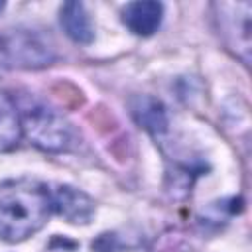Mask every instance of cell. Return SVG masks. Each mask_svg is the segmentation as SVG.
I'll return each mask as SVG.
<instances>
[{
    "mask_svg": "<svg viewBox=\"0 0 252 252\" xmlns=\"http://www.w3.org/2000/svg\"><path fill=\"white\" fill-rule=\"evenodd\" d=\"M20 120L28 140L43 152H67L75 144L73 124L47 104L33 102L24 106Z\"/></svg>",
    "mask_w": 252,
    "mask_h": 252,
    "instance_id": "7a4b0ae2",
    "label": "cell"
},
{
    "mask_svg": "<svg viewBox=\"0 0 252 252\" xmlns=\"http://www.w3.org/2000/svg\"><path fill=\"white\" fill-rule=\"evenodd\" d=\"M120 16L124 26L132 33L148 37L154 32H158L163 18V6L156 0H136V2H128L122 8Z\"/></svg>",
    "mask_w": 252,
    "mask_h": 252,
    "instance_id": "5b68a950",
    "label": "cell"
},
{
    "mask_svg": "<svg viewBox=\"0 0 252 252\" xmlns=\"http://www.w3.org/2000/svg\"><path fill=\"white\" fill-rule=\"evenodd\" d=\"M91 252H148V248L136 236H126L122 232H102L91 242Z\"/></svg>",
    "mask_w": 252,
    "mask_h": 252,
    "instance_id": "9c48e42d",
    "label": "cell"
},
{
    "mask_svg": "<svg viewBox=\"0 0 252 252\" xmlns=\"http://www.w3.org/2000/svg\"><path fill=\"white\" fill-rule=\"evenodd\" d=\"M22 138L20 110L10 94L0 93V152H10Z\"/></svg>",
    "mask_w": 252,
    "mask_h": 252,
    "instance_id": "ba28073f",
    "label": "cell"
},
{
    "mask_svg": "<svg viewBox=\"0 0 252 252\" xmlns=\"http://www.w3.org/2000/svg\"><path fill=\"white\" fill-rule=\"evenodd\" d=\"M0 51L12 65L24 69H39L53 61V49L28 30H14L2 35Z\"/></svg>",
    "mask_w": 252,
    "mask_h": 252,
    "instance_id": "3957f363",
    "label": "cell"
},
{
    "mask_svg": "<svg viewBox=\"0 0 252 252\" xmlns=\"http://www.w3.org/2000/svg\"><path fill=\"white\" fill-rule=\"evenodd\" d=\"M2 8H4V4H2V2H0V10H2Z\"/></svg>",
    "mask_w": 252,
    "mask_h": 252,
    "instance_id": "30bf717a",
    "label": "cell"
},
{
    "mask_svg": "<svg viewBox=\"0 0 252 252\" xmlns=\"http://www.w3.org/2000/svg\"><path fill=\"white\" fill-rule=\"evenodd\" d=\"M59 22L65 33L75 41V43H91L94 37L91 18L81 2H65L59 10Z\"/></svg>",
    "mask_w": 252,
    "mask_h": 252,
    "instance_id": "52a82bcc",
    "label": "cell"
},
{
    "mask_svg": "<svg viewBox=\"0 0 252 252\" xmlns=\"http://www.w3.org/2000/svg\"><path fill=\"white\" fill-rule=\"evenodd\" d=\"M53 211L51 191L32 179L8 181L0 187V238L22 242L43 228Z\"/></svg>",
    "mask_w": 252,
    "mask_h": 252,
    "instance_id": "6da1fadb",
    "label": "cell"
},
{
    "mask_svg": "<svg viewBox=\"0 0 252 252\" xmlns=\"http://www.w3.org/2000/svg\"><path fill=\"white\" fill-rule=\"evenodd\" d=\"M51 205L59 217L71 224H89L94 217V201L71 185H59L51 191Z\"/></svg>",
    "mask_w": 252,
    "mask_h": 252,
    "instance_id": "277c9868",
    "label": "cell"
},
{
    "mask_svg": "<svg viewBox=\"0 0 252 252\" xmlns=\"http://www.w3.org/2000/svg\"><path fill=\"white\" fill-rule=\"evenodd\" d=\"M130 108H132L134 120L144 130H148L152 136L158 138V136L167 132L169 118H167V110H165L161 100H158V98H154L150 94H140V96L132 98Z\"/></svg>",
    "mask_w": 252,
    "mask_h": 252,
    "instance_id": "8992f818",
    "label": "cell"
}]
</instances>
